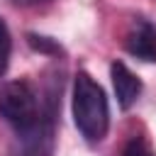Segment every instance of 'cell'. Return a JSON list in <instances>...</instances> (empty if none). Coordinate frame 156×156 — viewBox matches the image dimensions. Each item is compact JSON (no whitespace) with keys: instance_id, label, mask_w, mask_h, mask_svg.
Returning <instances> with one entry per match:
<instances>
[{"instance_id":"obj_9","label":"cell","mask_w":156,"mask_h":156,"mask_svg":"<svg viewBox=\"0 0 156 156\" xmlns=\"http://www.w3.org/2000/svg\"><path fill=\"white\" fill-rule=\"evenodd\" d=\"M15 5H22V7H29V5H41V2H46V0H12Z\"/></svg>"},{"instance_id":"obj_1","label":"cell","mask_w":156,"mask_h":156,"mask_svg":"<svg viewBox=\"0 0 156 156\" xmlns=\"http://www.w3.org/2000/svg\"><path fill=\"white\" fill-rule=\"evenodd\" d=\"M73 122L88 141H100L110 127V107L105 90L85 71L73 80Z\"/></svg>"},{"instance_id":"obj_2","label":"cell","mask_w":156,"mask_h":156,"mask_svg":"<svg viewBox=\"0 0 156 156\" xmlns=\"http://www.w3.org/2000/svg\"><path fill=\"white\" fill-rule=\"evenodd\" d=\"M41 112L44 107L39 105V98L27 80H7L0 85V115L17 134L32 129Z\"/></svg>"},{"instance_id":"obj_4","label":"cell","mask_w":156,"mask_h":156,"mask_svg":"<svg viewBox=\"0 0 156 156\" xmlns=\"http://www.w3.org/2000/svg\"><path fill=\"white\" fill-rule=\"evenodd\" d=\"M124 49L141 61H156V27L149 20H134L124 37Z\"/></svg>"},{"instance_id":"obj_3","label":"cell","mask_w":156,"mask_h":156,"mask_svg":"<svg viewBox=\"0 0 156 156\" xmlns=\"http://www.w3.org/2000/svg\"><path fill=\"white\" fill-rule=\"evenodd\" d=\"M54 122H56V107L54 98H49L39 122L32 129L17 134V144L10 156H54V141H56Z\"/></svg>"},{"instance_id":"obj_5","label":"cell","mask_w":156,"mask_h":156,"mask_svg":"<svg viewBox=\"0 0 156 156\" xmlns=\"http://www.w3.org/2000/svg\"><path fill=\"white\" fill-rule=\"evenodd\" d=\"M110 78H112V88H115V95H117L119 107L122 110H129L136 102L139 93H141V80L122 61H115L110 66Z\"/></svg>"},{"instance_id":"obj_6","label":"cell","mask_w":156,"mask_h":156,"mask_svg":"<svg viewBox=\"0 0 156 156\" xmlns=\"http://www.w3.org/2000/svg\"><path fill=\"white\" fill-rule=\"evenodd\" d=\"M10 54H12V37H10V29H7L5 20L0 17V78H2L5 71H7Z\"/></svg>"},{"instance_id":"obj_7","label":"cell","mask_w":156,"mask_h":156,"mask_svg":"<svg viewBox=\"0 0 156 156\" xmlns=\"http://www.w3.org/2000/svg\"><path fill=\"white\" fill-rule=\"evenodd\" d=\"M122 156H154V149L149 146V141L144 136H132L124 149H122Z\"/></svg>"},{"instance_id":"obj_8","label":"cell","mask_w":156,"mask_h":156,"mask_svg":"<svg viewBox=\"0 0 156 156\" xmlns=\"http://www.w3.org/2000/svg\"><path fill=\"white\" fill-rule=\"evenodd\" d=\"M29 46L37 49V51H44V54H61V46L56 41H51L49 37H37V34H29L27 37Z\"/></svg>"}]
</instances>
